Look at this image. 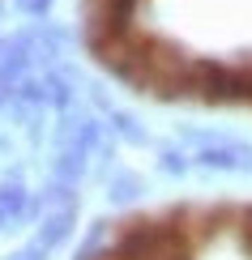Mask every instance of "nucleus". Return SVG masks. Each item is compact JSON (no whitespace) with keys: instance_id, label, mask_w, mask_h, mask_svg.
Instances as JSON below:
<instances>
[{"instance_id":"1","label":"nucleus","mask_w":252,"mask_h":260,"mask_svg":"<svg viewBox=\"0 0 252 260\" xmlns=\"http://www.w3.org/2000/svg\"><path fill=\"white\" fill-rule=\"evenodd\" d=\"M116 260H188V239L167 222H141L120 239Z\"/></svg>"},{"instance_id":"2","label":"nucleus","mask_w":252,"mask_h":260,"mask_svg":"<svg viewBox=\"0 0 252 260\" xmlns=\"http://www.w3.org/2000/svg\"><path fill=\"white\" fill-rule=\"evenodd\" d=\"M197 162L205 171H239V175H252V145L248 141H227L214 137L197 149Z\"/></svg>"},{"instance_id":"3","label":"nucleus","mask_w":252,"mask_h":260,"mask_svg":"<svg viewBox=\"0 0 252 260\" xmlns=\"http://www.w3.org/2000/svg\"><path fill=\"white\" fill-rule=\"evenodd\" d=\"M73 222H77V205H60V209H47L39 218V235L35 243H43L47 252H56V247L73 235Z\"/></svg>"},{"instance_id":"4","label":"nucleus","mask_w":252,"mask_h":260,"mask_svg":"<svg viewBox=\"0 0 252 260\" xmlns=\"http://www.w3.org/2000/svg\"><path fill=\"white\" fill-rule=\"evenodd\" d=\"M43 94H47V103L56 107V111H69L73 99H77V73H73V69L43 73Z\"/></svg>"},{"instance_id":"5","label":"nucleus","mask_w":252,"mask_h":260,"mask_svg":"<svg viewBox=\"0 0 252 260\" xmlns=\"http://www.w3.org/2000/svg\"><path fill=\"white\" fill-rule=\"evenodd\" d=\"M30 39H35V64H56L64 56V47H69V30L64 26H35Z\"/></svg>"},{"instance_id":"6","label":"nucleus","mask_w":252,"mask_h":260,"mask_svg":"<svg viewBox=\"0 0 252 260\" xmlns=\"http://www.w3.org/2000/svg\"><path fill=\"white\" fill-rule=\"evenodd\" d=\"M86 171H90V154L81 145H56V158H51V175L64 183H77Z\"/></svg>"},{"instance_id":"7","label":"nucleus","mask_w":252,"mask_h":260,"mask_svg":"<svg viewBox=\"0 0 252 260\" xmlns=\"http://www.w3.org/2000/svg\"><path fill=\"white\" fill-rule=\"evenodd\" d=\"M141 192H146V179L133 175V171H120L107 183V201L111 205H133V201H141Z\"/></svg>"},{"instance_id":"8","label":"nucleus","mask_w":252,"mask_h":260,"mask_svg":"<svg viewBox=\"0 0 252 260\" xmlns=\"http://www.w3.org/2000/svg\"><path fill=\"white\" fill-rule=\"evenodd\" d=\"M107 120H111V128H116V137H124V141H133V145H146L150 141V133L141 128V120L137 115H128V111H107Z\"/></svg>"},{"instance_id":"9","label":"nucleus","mask_w":252,"mask_h":260,"mask_svg":"<svg viewBox=\"0 0 252 260\" xmlns=\"http://www.w3.org/2000/svg\"><path fill=\"white\" fill-rule=\"evenodd\" d=\"M103 239H107V222H94L90 239H86V243L77 247V260H94L98 252H103Z\"/></svg>"},{"instance_id":"10","label":"nucleus","mask_w":252,"mask_h":260,"mask_svg":"<svg viewBox=\"0 0 252 260\" xmlns=\"http://www.w3.org/2000/svg\"><path fill=\"white\" fill-rule=\"evenodd\" d=\"M158 167L167 171V175H184V171H188V158H184L180 149H162V154H158Z\"/></svg>"},{"instance_id":"11","label":"nucleus","mask_w":252,"mask_h":260,"mask_svg":"<svg viewBox=\"0 0 252 260\" xmlns=\"http://www.w3.org/2000/svg\"><path fill=\"white\" fill-rule=\"evenodd\" d=\"M51 252H47V247H43V243H26V247H17V252H9L5 260H47Z\"/></svg>"},{"instance_id":"12","label":"nucleus","mask_w":252,"mask_h":260,"mask_svg":"<svg viewBox=\"0 0 252 260\" xmlns=\"http://www.w3.org/2000/svg\"><path fill=\"white\" fill-rule=\"evenodd\" d=\"M47 9H51V0H17V13H26V17H47Z\"/></svg>"},{"instance_id":"13","label":"nucleus","mask_w":252,"mask_h":260,"mask_svg":"<svg viewBox=\"0 0 252 260\" xmlns=\"http://www.w3.org/2000/svg\"><path fill=\"white\" fill-rule=\"evenodd\" d=\"M13 85H17L13 77H5V73H0V111H5V107L13 103Z\"/></svg>"}]
</instances>
